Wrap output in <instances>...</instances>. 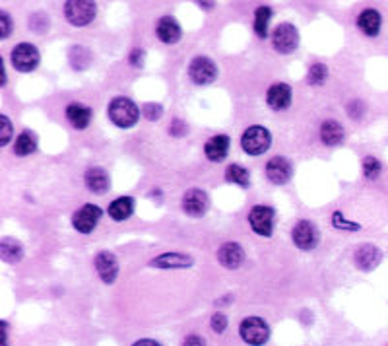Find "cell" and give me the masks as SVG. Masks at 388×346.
<instances>
[{"mask_svg":"<svg viewBox=\"0 0 388 346\" xmlns=\"http://www.w3.org/2000/svg\"><path fill=\"white\" fill-rule=\"evenodd\" d=\"M107 115L119 129H130L138 123L140 109L129 97H115L109 104Z\"/></svg>","mask_w":388,"mask_h":346,"instance_id":"1","label":"cell"},{"mask_svg":"<svg viewBox=\"0 0 388 346\" xmlns=\"http://www.w3.org/2000/svg\"><path fill=\"white\" fill-rule=\"evenodd\" d=\"M270 144H272V134H270V130L266 127L252 125V127H249V129L243 132L241 146L250 156L264 154L268 148H270Z\"/></svg>","mask_w":388,"mask_h":346,"instance_id":"2","label":"cell"},{"mask_svg":"<svg viewBox=\"0 0 388 346\" xmlns=\"http://www.w3.org/2000/svg\"><path fill=\"white\" fill-rule=\"evenodd\" d=\"M241 338L250 346H262L266 345L268 338H270V327L264 319L260 317H247L243 319L241 327H239Z\"/></svg>","mask_w":388,"mask_h":346,"instance_id":"3","label":"cell"},{"mask_svg":"<svg viewBox=\"0 0 388 346\" xmlns=\"http://www.w3.org/2000/svg\"><path fill=\"white\" fill-rule=\"evenodd\" d=\"M95 8L94 2H87V0H70L64 4V16L69 20L72 26L84 27L87 24H92L95 18Z\"/></svg>","mask_w":388,"mask_h":346,"instance_id":"4","label":"cell"},{"mask_svg":"<svg viewBox=\"0 0 388 346\" xmlns=\"http://www.w3.org/2000/svg\"><path fill=\"white\" fill-rule=\"evenodd\" d=\"M101 216H103V212H101V208L97 207V205H84V207L78 208L76 212H74L72 226L80 234H92L97 228V224H99Z\"/></svg>","mask_w":388,"mask_h":346,"instance_id":"5","label":"cell"},{"mask_svg":"<svg viewBox=\"0 0 388 346\" xmlns=\"http://www.w3.org/2000/svg\"><path fill=\"white\" fill-rule=\"evenodd\" d=\"M41 61L39 49L31 43H20L12 49V64L20 72H31Z\"/></svg>","mask_w":388,"mask_h":346,"instance_id":"6","label":"cell"},{"mask_svg":"<svg viewBox=\"0 0 388 346\" xmlns=\"http://www.w3.org/2000/svg\"><path fill=\"white\" fill-rule=\"evenodd\" d=\"M272 45L282 55L294 53L297 49V45H299V32H297V27L294 24H280L274 29V35H272Z\"/></svg>","mask_w":388,"mask_h":346,"instance_id":"7","label":"cell"},{"mask_svg":"<svg viewBox=\"0 0 388 346\" xmlns=\"http://www.w3.org/2000/svg\"><path fill=\"white\" fill-rule=\"evenodd\" d=\"M292 240L294 243L303 249V251H310V249H315L317 245H319V230H317V226L309 222V220H301V222H297L295 228L292 230Z\"/></svg>","mask_w":388,"mask_h":346,"instance_id":"8","label":"cell"},{"mask_svg":"<svg viewBox=\"0 0 388 346\" xmlns=\"http://www.w3.org/2000/svg\"><path fill=\"white\" fill-rule=\"evenodd\" d=\"M189 76L194 84L199 86H208L217 78V67L216 62L210 61L208 57H196L190 62Z\"/></svg>","mask_w":388,"mask_h":346,"instance_id":"9","label":"cell"},{"mask_svg":"<svg viewBox=\"0 0 388 346\" xmlns=\"http://www.w3.org/2000/svg\"><path fill=\"white\" fill-rule=\"evenodd\" d=\"M249 224L254 230V234L262 237H270L274 232V210L270 207H252L249 212Z\"/></svg>","mask_w":388,"mask_h":346,"instance_id":"10","label":"cell"},{"mask_svg":"<svg viewBox=\"0 0 388 346\" xmlns=\"http://www.w3.org/2000/svg\"><path fill=\"white\" fill-rule=\"evenodd\" d=\"M266 175L274 185H285L294 175V165L287 158L276 156L266 164Z\"/></svg>","mask_w":388,"mask_h":346,"instance_id":"11","label":"cell"},{"mask_svg":"<svg viewBox=\"0 0 388 346\" xmlns=\"http://www.w3.org/2000/svg\"><path fill=\"white\" fill-rule=\"evenodd\" d=\"M95 268H97V275H99V278L103 280L105 284H113L117 275H119V263L115 259V255L109 251L97 253Z\"/></svg>","mask_w":388,"mask_h":346,"instance_id":"12","label":"cell"},{"mask_svg":"<svg viewBox=\"0 0 388 346\" xmlns=\"http://www.w3.org/2000/svg\"><path fill=\"white\" fill-rule=\"evenodd\" d=\"M266 102L274 111H284L292 105V88L284 82H278L274 86H270L268 88Z\"/></svg>","mask_w":388,"mask_h":346,"instance_id":"13","label":"cell"},{"mask_svg":"<svg viewBox=\"0 0 388 346\" xmlns=\"http://www.w3.org/2000/svg\"><path fill=\"white\" fill-rule=\"evenodd\" d=\"M182 208L190 216H202L208 210V195L200 189H190L182 197Z\"/></svg>","mask_w":388,"mask_h":346,"instance_id":"14","label":"cell"},{"mask_svg":"<svg viewBox=\"0 0 388 346\" xmlns=\"http://www.w3.org/2000/svg\"><path fill=\"white\" fill-rule=\"evenodd\" d=\"M380 259H382V251L375 245H361L355 251V265L363 272H369L375 267H379Z\"/></svg>","mask_w":388,"mask_h":346,"instance_id":"15","label":"cell"},{"mask_svg":"<svg viewBox=\"0 0 388 346\" xmlns=\"http://www.w3.org/2000/svg\"><path fill=\"white\" fill-rule=\"evenodd\" d=\"M217 261L225 268H239L243 261H245V251H243V247L239 243H225L217 251Z\"/></svg>","mask_w":388,"mask_h":346,"instance_id":"16","label":"cell"},{"mask_svg":"<svg viewBox=\"0 0 388 346\" xmlns=\"http://www.w3.org/2000/svg\"><path fill=\"white\" fill-rule=\"evenodd\" d=\"M155 32H157V37L167 45L177 43V41L181 39V26L177 24L175 18H161V20L157 22V26H155Z\"/></svg>","mask_w":388,"mask_h":346,"instance_id":"17","label":"cell"},{"mask_svg":"<svg viewBox=\"0 0 388 346\" xmlns=\"http://www.w3.org/2000/svg\"><path fill=\"white\" fill-rule=\"evenodd\" d=\"M380 26H382V18H380V14L377 10H363L361 14H359V18H357V27H359L367 37H377L380 32Z\"/></svg>","mask_w":388,"mask_h":346,"instance_id":"18","label":"cell"},{"mask_svg":"<svg viewBox=\"0 0 388 346\" xmlns=\"http://www.w3.org/2000/svg\"><path fill=\"white\" fill-rule=\"evenodd\" d=\"M192 257L185 253H164L159 257H155L150 265L155 268H187L192 267Z\"/></svg>","mask_w":388,"mask_h":346,"instance_id":"19","label":"cell"},{"mask_svg":"<svg viewBox=\"0 0 388 346\" xmlns=\"http://www.w3.org/2000/svg\"><path fill=\"white\" fill-rule=\"evenodd\" d=\"M204 152H206V158L210 162H222L227 156V152H229V137H225V134L212 137L206 142Z\"/></svg>","mask_w":388,"mask_h":346,"instance_id":"20","label":"cell"},{"mask_svg":"<svg viewBox=\"0 0 388 346\" xmlns=\"http://www.w3.org/2000/svg\"><path fill=\"white\" fill-rule=\"evenodd\" d=\"M92 115H94L92 109L82 104H70L69 107H66V117H69V121L72 123V127H76L78 130H84L89 127Z\"/></svg>","mask_w":388,"mask_h":346,"instance_id":"21","label":"cell"},{"mask_svg":"<svg viewBox=\"0 0 388 346\" xmlns=\"http://www.w3.org/2000/svg\"><path fill=\"white\" fill-rule=\"evenodd\" d=\"M86 187L95 195H103L109 189V175L101 167H92L86 172Z\"/></svg>","mask_w":388,"mask_h":346,"instance_id":"22","label":"cell"},{"mask_svg":"<svg viewBox=\"0 0 388 346\" xmlns=\"http://www.w3.org/2000/svg\"><path fill=\"white\" fill-rule=\"evenodd\" d=\"M320 140L326 146H338L344 140V129L336 121H324L320 127Z\"/></svg>","mask_w":388,"mask_h":346,"instance_id":"23","label":"cell"},{"mask_svg":"<svg viewBox=\"0 0 388 346\" xmlns=\"http://www.w3.org/2000/svg\"><path fill=\"white\" fill-rule=\"evenodd\" d=\"M132 212H134V200L130 199V197H121V199L113 200L111 205H109V216L113 220H117V222H122V220L130 218Z\"/></svg>","mask_w":388,"mask_h":346,"instance_id":"24","label":"cell"},{"mask_svg":"<svg viewBox=\"0 0 388 346\" xmlns=\"http://www.w3.org/2000/svg\"><path fill=\"white\" fill-rule=\"evenodd\" d=\"M0 255H2V259L6 261V263H17L24 257V249H22V245L16 240L4 237L2 243H0Z\"/></svg>","mask_w":388,"mask_h":346,"instance_id":"25","label":"cell"},{"mask_svg":"<svg viewBox=\"0 0 388 346\" xmlns=\"http://www.w3.org/2000/svg\"><path fill=\"white\" fill-rule=\"evenodd\" d=\"M35 146H37V142H35L34 134L29 130H24L14 142V154L16 156H29L31 152H35Z\"/></svg>","mask_w":388,"mask_h":346,"instance_id":"26","label":"cell"},{"mask_svg":"<svg viewBox=\"0 0 388 346\" xmlns=\"http://www.w3.org/2000/svg\"><path fill=\"white\" fill-rule=\"evenodd\" d=\"M270 18H272V10L268 6H260L254 12V32L259 37H266L268 34V26H270Z\"/></svg>","mask_w":388,"mask_h":346,"instance_id":"27","label":"cell"},{"mask_svg":"<svg viewBox=\"0 0 388 346\" xmlns=\"http://www.w3.org/2000/svg\"><path fill=\"white\" fill-rule=\"evenodd\" d=\"M249 172H247L243 165L233 164L225 169V179L229 183H237V185H241V187H247V185H249Z\"/></svg>","mask_w":388,"mask_h":346,"instance_id":"28","label":"cell"},{"mask_svg":"<svg viewBox=\"0 0 388 346\" xmlns=\"http://www.w3.org/2000/svg\"><path fill=\"white\" fill-rule=\"evenodd\" d=\"M380 169H382V165L377 158L367 156L363 160V173H365L367 179H377L380 175Z\"/></svg>","mask_w":388,"mask_h":346,"instance_id":"29","label":"cell"},{"mask_svg":"<svg viewBox=\"0 0 388 346\" xmlns=\"http://www.w3.org/2000/svg\"><path fill=\"white\" fill-rule=\"evenodd\" d=\"M326 76H328L326 64H320V62H317V64H312V67L309 69V84L320 86V84L326 80Z\"/></svg>","mask_w":388,"mask_h":346,"instance_id":"30","label":"cell"},{"mask_svg":"<svg viewBox=\"0 0 388 346\" xmlns=\"http://www.w3.org/2000/svg\"><path fill=\"white\" fill-rule=\"evenodd\" d=\"M332 224H334L336 230H345V232H357V230H361V226L357 224V222H347L342 212H334Z\"/></svg>","mask_w":388,"mask_h":346,"instance_id":"31","label":"cell"},{"mask_svg":"<svg viewBox=\"0 0 388 346\" xmlns=\"http://www.w3.org/2000/svg\"><path fill=\"white\" fill-rule=\"evenodd\" d=\"M142 113H144V117L150 119V121H157V119L164 115V109H161V105L157 104H146L144 105V109H142Z\"/></svg>","mask_w":388,"mask_h":346,"instance_id":"32","label":"cell"},{"mask_svg":"<svg viewBox=\"0 0 388 346\" xmlns=\"http://www.w3.org/2000/svg\"><path fill=\"white\" fill-rule=\"evenodd\" d=\"M210 325H212V329L216 331V333H224L227 329V317H225L224 313H216L212 321H210Z\"/></svg>","mask_w":388,"mask_h":346,"instance_id":"33","label":"cell"},{"mask_svg":"<svg viewBox=\"0 0 388 346\" xmlns=\"http://www.w3.org/2000/svg\"><path fill=\"white\" fill-rule=\"evenodd\" d=\"M0 26H2V32H0V37L2 39H8L10 29H12V20L6 12H0Z\"/></svg>","mask_w":388,"mask_h":346,"instance_id":"34","label":"cell"},{"mask_svg":"<svg viewBox=\"0 0 388 346\" xmlns=\"http://www.w3.org/2000/svg\"><path fill=\"white\" fill-rule=\"evenodd\" d=\"M130 64L134 69H142L144 67V51L142 49H134V51L130 53Z\"/></svg>","mask_w":388,"mask_h":346,"instance_id":"35","label":"cell"},{"mask_svg":"<svg viewBox=\"0 0 388 346\" xmlns=\"http://www.w3.org/2000/svg\"><path fill=\"white\" fill-rule=\"evenodd\" d=\"M2 125H4V129H2V146H6L10 137H12V123H10L6 115H2Z\"/></svg>","mask_w":388,"mask_h":346,"instance_id":"36","label":"cell"},{"mask_svg":"<svg viewBox=\"0 0 388 346\" xmlns=\"http://www.w3.org/2000/svg\"><path fill=\"white\" fill-rule=\"evenodd\" d=\"M347 113H350V117H354V119H359L363 115V104L359 99H354L352 104L347 105Z\"/></svg>","mask_w":388,"mask_h":346,"instance_id":"37","label":"cell"},{"mask_svg":"<svg viewBox=\"0 0 388 346\" xmlns=\"http://www.w3.org/2000/svg\"><path fill=\"white\" fill-rule=\"evenodd\" d=\"M169 132H171L173 137H182L187 132V125L182 121H173L171 127H169Z\"/></svg>","mask_w":388,"mask_h":346,"instance_id":"38","label":"cell"},{"mask_svg":"<svg viewBox=\"0 0 388 346\" xmlns=\"http://www.w3.org/2000/svg\"><path fill=\"white\" fill-rule=\"evenodd\" d=\"M182 346H206V342H204V338L199 337V335H190V337L185 338Z\"/></svg>","mask_w":388,"mask_h":346,"instance_id":"39","label":"cell"},{"mask_svg":"<svg viewBox=\"0 0 388 346\" xmlns=\"http://www.w3.org/2000/svg\"><path fill=\"white\" fill-rule=\"evenodd\" d=\"M132 346H161V345H159V342H155V340H152V338H142V340L134 342Z\"/></svg>","mask_w":388,"mask_h":346,"instance_id":"40","label":"cell"},{"mask_svg":"<svg viewBox=\"0 0 388 346\" xmlns=\"http://www.w3.org/2000/svg\"><path fill=\"white\" fill-rule=\"evenodd\" d=\"M200 6H204V8H212L214 4H212V2H200Z\"/></svg>","mask_w":388,"mask_h":346,"instance_id":"41","label":"cell"}]
</instances>
